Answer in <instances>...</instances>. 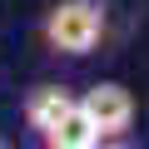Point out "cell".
Wrapping results in <instances>:
<instances>
[{
    "label": "cell",
    "instance_id": "1",
    "mask_svg": "<svg viewBox=\"0 0 149 149\" xmlns=\"http://www.w3.org/2000/svg\"><path fill=\"white\" fill-rule=\"evenodd\" d=\"M40 35L55 55H90L104 35V5L100 0H60L45 15Z\"/></svg>",
    "mask_w": 149,
    "mask_h": 149
},
{
    "label": "cell",
    "instance_id": "2",
    "mask_svg": "<svg viewBox=\"0 0 149 149\" xmlns=\"http://www.w3.org/2000/svg\"><path fill=\"white\" fill-rule=\"evenodd\" d=\"M80 104H85V109H90V119L104 129V139H109V134H124V129L134 124V95H129L124 85H114V80L90 85Z\"/></svg>",
    "mask_w": 149,
    "mask_h": 149
},
{
    "label": "cell",
    "instance_id": "3",
    "mask_svg": "<svg viewBox=\"0 0 149 149\" xmlns=\"http://www.w3.org/2000/svg\"><path fill=\"white\" fill-rule=\"evenodd\" d=\"M40 139H45L50 149H95V144L104 139V129L90 119V109H85L80 100H74V104H70V109H65V114H60Z\"/></svg>",
    "mask_w": 149,
    "mask_h": 149
},
{
    "label": "cell",
    "instance_id": "4",
    "mask_svg": "<svg viewBox=\"0 0 149 149\" xmlns=\"http://www.w3.org/2000/svg\"><path fill=\"white\" fill-rule=\"evenodd\" d=\"M70 104H74V95H70L65 85H35V90L25 95V109H20V114H25V124H30L35 134H45Z\"/></svg>",
    "mask_w": 149,
    "mask_h": 149
}]
</instances>
